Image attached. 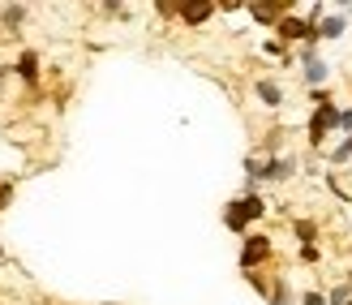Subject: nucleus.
I'll use <instances>...</instances> for the list:
<instances>
[{
	"label": "nucleus",
	"mask_w": 352,
	"mask_h": 305,
	"mask_svg": "<svg viewBox=\"0 0 352 305\" xmlns=\"http://www.w3.org/2000/svg\"><path fill=\"white\" fill-rule=\"evenodd\" d=\"M267 211H271V207H267V198H262V193H236V198H228V207H223V228L236 232V237L245 241L258 220H267Z\"/></svg>",
	"instance_id": "f257e3e1"
},
{
	"label": "nucleus",
	"mask_w": 352,
	"mask_h": 305,
	"mask_svg": "<svg viewBox=\"0 0 352 305\" xmlns=\"http://www.w3.org/2000/svg\"><path fill=\"white\" fill-rule=\"evenodd\" d=\"M301 172L292 155H245V181H258V185H284Z\"/></svg>",
	"instance_id": "f03ea898"
},
{
	"label": "nucleus",
	"mask_w": 352,
	"mask_h": 305,
	"mask_svg": "<svg viewBox=\"0 0 352 305\" xmlns=\"http://www.w3.org/2000/svg\"><path fill=\"white\" fill-rule=\"evenodd\" d=\"M331 134H340V103L314 107V112H309V125H305V138H309L314 151H322V142H327Z\"/></svg>",
	"instance_id": "7ed1b4c3"
},
{
	"label": "nucleus",
	"mask_w": 352,
	"mask_h": 305,
	"mask_svg": "<svg viewBox=\"0 0 352 305\" xmlns=\"http://www.w3.org/2000/svg\"><path fill=\"white\" fill-rule=\"evenodd\" d=\"M271 254H275V245H271V237H267V232H250V237L241 241V254H236V262H241V271L250 275V271H258L262 262H271Z\"/></svg>",
	"instance_id": "20e7f679"
},
{
	"label": "nucleus",
	"mask_w": 352,
	"mask_h": 305,
	"mask_svg": "<svg viewBox=\"0 0 352 305\" xmlns=\"http://www.w3.org/2000/svg\"><path fill=\"white\" fill-rule=\"evenodd\" d=\"M296 61H301V74H305V82H309V91H318V86L331 82V65L322 61L318 48H301V52H296Z\"/></svg>",
	"instance_id": "39448f33"
},
{
	"label": "nucleus",
	"mask_w": 352,
	"mask_h": 305,
	"mask_svg": "<svg viewBox=\"0 0 352 305\" xmlns=\"http://www.w3.org/2000/svg\"><path fill=\"white\" fill-rule=\"evenodd\" d=\"M292 9H296L292 0H250V17H254L258 26H271V30L284 22Z\"/></svg>",
	"instance_id": "423d86ee"
},
{
	"label": "nucleus",
	"mask_w": 352,
	"mask_h": 305,
	"mask_svg": "<svg viewBox=\"0 0 352 305\" xmlns=\"http://www.w3.org/2000/svg\"><path fill=\"white\" fill-rule=\"evenodd\" d=\"M215 13H219L215 0H185V5H181V22L185 26H206Z\"/></svg>",
	"instance_id": "0eeeda50"
},
{
	"label": "nucleus",
	"mask_w": 352,
	"mask_h": 305,
	"mask_svg": "<svg viewBox=\"0 0 352 305\" xmlns=\"http://www.w3.org/2000/svg\"><path fill=\"white\" fill-rule=\"evenodd\" d=\"M13 74H17V82H22V86H30V91H34V86H39V52H34V48H26L22 56H17Z\"/></svg>",
	"instance_id": "6e6552de"
},
{
	"label": "nucleus",
	"mask_w": 352,
	"mask_h": 305,
	"mask_svg": "<svg viewBox=\"0 0 352 305\" xmlns=\"http://www.w3.org/2000/svg\"><path fill=\"white\" fill-rule=\"evenodd\" d=\"M344 30H348V17H344L340 9H331V13L322 17V22H318V39H322V43H336Z\"/></svg>",
	"instance_id": "1a4fd4ad"
},
{
	"label": "nucleus",
	"mask_w": 352,
	"mask_h": 305,
	"mask_svg": "<svg viewBox=\"0 0 352 305\" xmlns=\"http://www.w3.org/2000/svg\"><path fill=\"white\" fill-rule=\"evenodd\" d=\"M254 95L267 103V107H279V103H284V86H279L275 78H258L254 82Z\"/></svg>",
	"instance_id": "9d476101"
},
{
	"label": "nucleus",
	"mask_w": 352,
	"mask_h": 305,
	"mask_svg": "<svg viewBox=\"0 0 352 305\" xmlns=\"http://www.w3.org/2000/svg\"><path fill=\"white\" fill-rule=\"evenodd\" d=\"M292 237L301 245H318V224H314L309 215H296V220H292Z\"/></svg>",
	"instance_id": "9b49d317"
},
{
	"label": "nucleus",
	"mask_w": 352,
	"mask_h": 305,
	"mask_svg": "<svg viewBox=\"0 0 352 305\" xmlns=\"http://www.w3.org/2000/svg\"><path fill=\"white\" fill-rule=\"evenodd\" d=\"M26 17H30V9H26V5H0V22H5L9 30H17V26L26 22Z\"/></svg>",
	"instance_id": "f8f14e48"
},
{
	"label": "nucleus",
	"mask_w": 352,
	"mask_h": 305,
	"mask_svg": "<svg viewBox=\"0 0 352 305\" xmlns=\"http://www.w3.org/2000/svg\"><path fill=\"white\" fill-rule=\"evenodd\" d=\"M271 305H292V284L288 280H271Z\"/></svg>",
	"instance_id": "ddd939ff"
},
{
	"label": "nucleus",
	"mask_w": 352,
	"mask_h": 305,
	"mask_svg": "<svg viewBox=\"0 0 352 305\" xmlns=\"http://www.w3.org/2000/svg\"><path fill=\"white\" fill-rule=\"evenodd\" d=\"M348 301H352V284L348 280H340V284L327 288V305H348Z\"/></svg>",
	"instance_id": "4468645a"
},
{
	"label": "nucleus",
	"mask_w": 352,
	"mask_h": 305,
	"mask_svg": "<svg viewBox=\"0 0 352 305\" xmlns=\"http://www.w3.org/2000/svg\"><path fill=\"white\" fill-rule=\"evenodd\" d=\"M352 159V138H340V147L331 151V168H340V164H348Z\"/></svg>",
	"instance_id": "2eb2a0df"
},
{
	"label": "nucleus",
	"mask_w": 352,
	"mask_h": 305,
	"mask_svg": "<svg viewBox=\"0 0 352 305\" xmlns=\"http://www.w3.org/2000/svg\"><path fill=\"white\" fill-rule=\"evenodd\" d=\"M296 262L318 266V262H322V249H318V245H301V249H296Z\"/></svg>",
	"instance_id": "dca6fc26"
},
{
	"label": "nucleus",
	"mask_w": 352,
	"mask_h": 305,
	"mask_svg": "<svg viewBox=\"0 0 352 305\" xmlns=\"http://www.w3.org/2000/svg\"><path fill=\"white\" fill-rule=\"evenodd\" d=\"M262 52H267V56H275V61H292V52L279 43V39H267V43H262Z\"/></svg>",
	"instance_id": "f3484780"
},
{
	"label": "nucleus",
	"mask_w": 352,
	"mask_h": 305,
	"mask_svg": "<svg viewBox=\"0 0 352 305\" xmlns=\"http://www.w3.org/2000/svg\"><path fill=\"white\" fill-rule=\"evenodd\" d=\"M181 5H185V0H155L160 17H181Z\"/></svg>",
	"instance_id": "a211bd4d"
},
{
	"label": "nucleus",
	"mask_w": 352,
	"mask_h": 305,
	"mask_svg": "<svg viewBox=\"0 0 352 305\" xmlns=\"http://www.w3.org/2000/svg\"><path fill=\"white\" fill-rule=\"evenodd\" d=\"M340 134H344V138H352V103H344V107H340Z\"/></svg>",
	"instance_id": "6ab92c4d"
},
{
	"label": "nucleus",
	"mask_w": 352,
	"mask_h": 305,
	"mask_svg": "<svg viewBox=\"0 0 352 305\" xmlns=\"http://www.w3.org/2000/svg\"><path fill=\"white\" fill-rule=\"evenodd\" d=\"M301 305H327V293H318V288H309V293H301Z\"/></svg>",
	"instance_id": "aec40b11"
},
{
	"label": "nucleus",
	"mask_w": 352,
	"mask_h": 305,
	"mask_svg": "<svg viewBox=\"0 0 352 305\" xmlns=\"http://www.w3.org/2000/svg\"><path fill=\"white\" fill-rule=\"evenodd\" d=\"M309 99H314V107H322V103H336V99H331V91H327V86H318V91H309Z\"/></svg>",
	"instance_id": "412c9836"
},
{
	"label": "nucleus",
	"mask_w": 352,
	"mask_h": 305,
	"mask_svg": "<svg viewBox=\"0 0 352 305\" xmlns=\"http://www.w3.org/2000/svg\"><path fill=\"white\" fill-rule=\"evenodd\" d=\"M13 202V181H0V211Z\"/></svg>",
	"instance_id": "4be33fe9"
},
{
	"label": "nucleus",
	"mask_w": 352,
	"mask_h": 305,
	"mask_svg": "<svg viewBox=\"0 0 352 305\" xmlns=\"http://www.w3.org/2000/svg\"><path fill=\"white\" fill-rule=\"evenodd\" d=\"M344 9V17H348V26H352V0H348V5H340Z\"/></svg>",
	"instance_id": "5701e85b"
},
{
	"label": "nucleus",
	"mask_w": 352,
	"mask_h": 305,
	"mask_svg": "<svg viewBox=\"0 0 352 305\" xmlns=\"http://www.w3.org/2000/svg\"><path fill=\"white\" fill-rule=\"evenodd\" d=\"M0 258H5V245H0Z\"/></svg>",
	"instance_id": "b1692460"
},
{
	"label": "nucleus",
	"mask_w": 352,
	"mask_h": 305,
	"mask_svg": "<svg viewBox=\"0 0 352 305\" xmlns=\"http://www.w3.org/2000/svg\"><path fill=\"white\" fill-rule=\"evenodd\" d=\"M348 305H352V301H348Z\"/></svg>",
	"instance_id": "393cba45"
}]
</instances>
